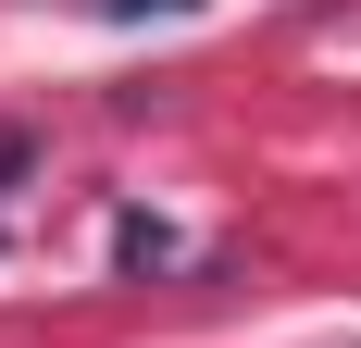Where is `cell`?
Masks as SVG:
<instances>
[{
    "instance_id": "obj_1",
    "label": "cell",
    "mask_w": 361,
    "mask_h": 348,
    "mask_svg": "<svg viewBox=\"0 0 361 348\" xmlns=\"http://www.w3.org/2000/svg\"><path fill=\"white\" fill-rule=\"evenodd\" d=\"M112 261H125V274H162V261H175V224H162V211H125V224H112Z\"/></svg>"
},
{
    "instance_id": "obj_2",
    "label": "cell",
    "mask_w": 361,
    "mask_h": 348,
    "mask_svg": "<svg viewBox=\"0 0 361 348\" xmlns=\"http://www.w3.org/2000/svg\"><path fill=\"white\" fill-rule=\"evenodd\" d=\"M112 25H137V13H162V25H187V13H200V0H100Z\"/></svg>"
}]
</instances>
